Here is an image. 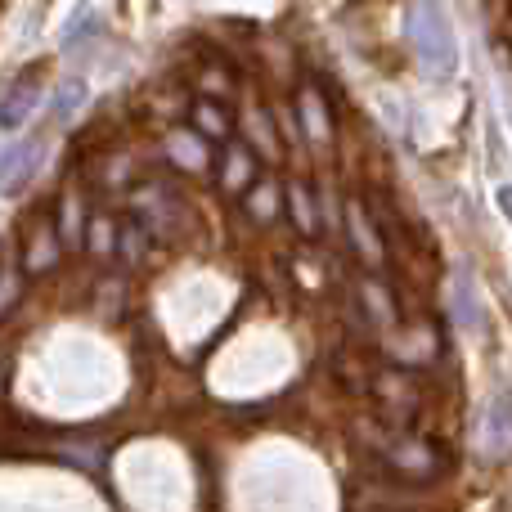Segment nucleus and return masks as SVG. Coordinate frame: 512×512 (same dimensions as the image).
I'll return each mask as SVG.
<instances>
[{
  "instance_id": "10",
  "label": "nucleus",
  "mask_w": 512,
  "mask_h": 512,
  "mask_svg": "<svg viewBox=\"0 0 512 512\" xmlns=\"http://www.w3.org/2000/svg\"><path fill=\"white\" fill-rule=\"evenodd\" d=\"M274 207H279V194H270V189H261V194H256V212H261V216H270Z\"/></svg>"
},
{
  "instance_id": "8",
  "label": "nucleus",
  "mask_w": 512,
  "mask_h": 512,
  "mask_svg": "<svg viewBox=\"0 0 512 512\" xmlns=\"http://www.w3.org/2000/svg\"><path fill=\"white\" fill-rule=\"evenodd\" d=\"M292 203H297V225L301 230H315V212H310V203H306V189L292 185Z\"/></svg>"
},
{
  "instance_id": "9",
  "label": "nucleus",
  "mask_w": 512,
  "mask_h": 512,
  "mask_svg": "<svg viewBox=\"0 0 512 512\" xmlns=\"http://www.w3.org/2000/svg\"><path fill=\"white\" fill-rule=\"evenodd\" d=\"M14 301V274L0 270V315H5V306Z\"/></svg>"
},
{
  "instance_id": "4",
  "label": "nucleus",
  "mask_w": 512,
  "mask_h": 512,
  "mask_svg": "<svg viewBox=\"0 0 512 512\" xmlns=\"http://www.w3.org/2000/svg\"><path fill=\"white\" fill-rule=\"evenodd\" d=\"M36 108V81H14V86L5 90V99H0V126H23V117H32Z\"/></svg>"
},
{
  "instance_id": "2",
  "label": "nucleus",
  "mask_w": 512,
  "mask_h": 512,
  "mask_svg": "<svg viewBox=\"0 0 512 512\" xmlns=\"http://www.w3.org/2000/svg\"><path fill=\"white\" fill-rule=\"evenodd\" d=\"M481 450L486 459H512V391H495L481 409Z\"/></svg>"
},
{
  "instance_id": "1",
  "label": "nucleus",
  "mask_w": 512,
  "mask_h": 512,
  "mask_svg": "<svg viewBox=\"0 0 512 512\" xmlns=\"http://www.w3.org/2000/svg\"><path fill=\"white\" fill-rule=\"evenodd\" d=\"M409 45H414V59L427 77L445 81L459 72V41H454L450 14H445L441 0H414L409 5Z\"/></svg>"
},
{
  "instance_id": "7",
  "label": "nucleus",
  "mask_w": 512,
  "mask_h": 512,
  "mask_svg": "<svg viewBox=\"0 0 512 512\" xmlns=\"http://www.w3.org/2000/svg\"><path fill=\"white\" fill-rule=\"evenodd\" d=\"M81 99H86V86H81V81H68V86L54 95V122H68L72 108H77Z\"/></svg>"
},
{
  "instance_id": "6",
  "label": "nucleus",
  "mask_w": 512,
  "mask_h": 512,
  "mask_svg": "<svg viewBox=\"0 0 512 512\" xmlns=\"http://www.w3.org/2000/svg\"><path fill=\"white\" fill-rule=\"evenodd\" d=\"M454 319H459V328H477L481 315H477V292H472V279L468 274H454Z\"/></svg>"
},
{
  "instance_id": "5",
  "label": "nucleus",
  "mask_w": 512,
  "mask_h": 512,
  "mask_svg": "<svg viewBox=\"0 0 512 512\" xmlns=\"http://www.w3.org/2000/svg\"><path fill=\"white\" fill-rule=\"evenodd\" d=\"M36 158H41V144H36V140H27L23 149L9 153V158H5V167H9V171H0V189H5V194H14V189L23 185L27 176H32Z\"/></svg>"
},
{
  "instance_id": "11",
  "label": "nucleus",
  "mask_w": 512,
  "mask_h": 512,
  "mask_svg": "<svg viewBox=\"0 0 512 512\" xmlns=\"http://www.w3.org/2000/svg\"><path fill=\"white\" fill-rule=\"evenodd\" d=\"M495 198H499V212H504V221L512 225V185H499Z\"/></svg>"
},
{
  "instance_id": "3",
  "label": "nucleus",
  "mask_w": 512,
  "mask_h": 512,
  "mask_svg": "<svg viewBox=\"0 0 512 512\" xmlns=\"http://www.w3.org/2000/svg\"><path fill=\"white\" fill-rule=\"evenodd\" d=\"M387 459L396 463L400 472H409V477H436V472H441V454H436L427 441H414V436L391 445Z\"/></svg>"
}]
</instances>
